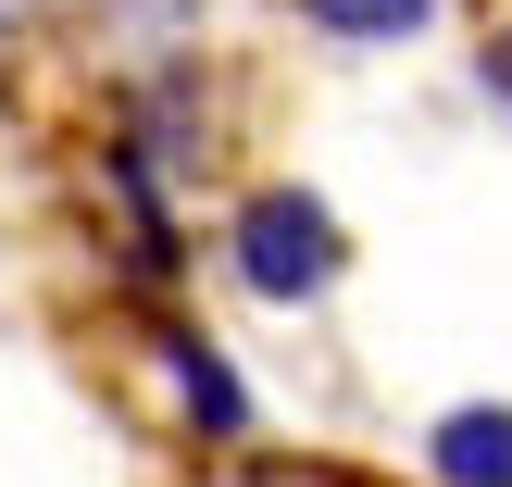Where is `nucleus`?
Here are the masks:
<instances>
[{"mask_svg":"<svg viewBox=\"0 0 512 487\" xmlns=\"http://www.w3.org/2000/svg\"><path fill=\"white\" fill-rule=\"evenodd\" d=\"M425 475H438V487H512V413H500V400L438 413V425H425Z\"/></svg>","mask_w":512,"mask_h":487,"instance_id":"nucleus-3","label":"nucleus"},{"mask_svg":"<svg viewBox=\"0 0 512 487\" xmlns=\"http://www.w3.org/2000/svg\"><path fill=\"white\" fill-rule=\"evenodd\" d=\"M488 88H500V100H512V13H500V25H488Z\"/></svg>","mask_w":512,"mask_h":487,"instance_id":"nucleus-5","label":"nucleus"},{"mask_svg":"<svg viewBox=\"0 0 512 487\" xmlns=\"http://www.w3.org/2000/svg\"><path fill=\"white\" fill-rule=\"evenodd\" d=\"M163 375H175V413L200 425V438H250V388H238V363H225V350H200L188 325H163Z\"/></svg>","mask_w":512,"mask_h":487,"instance_id":"nucleus-2","label":"nucleus"},{"mask_svg":"<svg viewBox=\"0 0 512 487\" xmlns=\"http://www.w3.org/2000/svg\"><path fill=\"white\" fill-rule=\"evenodd\" d=\"M225 263H238L250 300H325L338 288V213L313 188H250L238 225H225Z\"/></svg>","mask_w":512,"mask_h":487,"instance_id":"nucleus-1","label":"nucleus"},{"mask_svg":"<svg viewBox=\"0 0 512 487\" xmlns=\"http://www.w3.org/2000/svg\"><path fill=\"white\" fill-rule=\"evenodd\" d=\"M300 25H325V38H425L438 0H300Z\"/></svg>","mask_w":512,"mask_h":487,"instance_id":"nucleus-4","label":"nucleus"}]
</instances>
